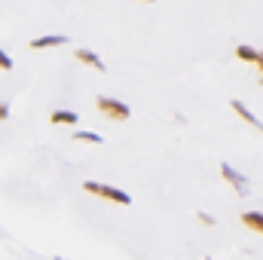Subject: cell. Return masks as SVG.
Instances as JSON below:
<instances>
[{
	"label": "cell",
	"mask_w": 263,
	"mask_h": 260,
	"mask_svg": "<svg viewBox=\"0 0 263 260\" xmlns=\"http://www.w3.org/2000/svg\"><path fill=\"white\" fill-rule=\"evenodd\" d=\"M83 190L92 196H101V199H110V202H117V205H132V196L126 190H117V187H110V184H98V181H86L83 184Z\"/></svg>",
	"instance_id": "cell-1"
},
{
	"label": "cell",
	"mask_w": 263,
	"mask_h": 260,
	"mask_svg": "<svg viewBox=\"0 0 263 260\" xmlns=\"http://www.w3.org/2000/svg\"><path fill=\"white\" fill-rule=\"evenodd\" d=\"M95 107L107 117V120H114V123H123V120H129L132 110L123 104V101H117V98H107V95H98V101H95Z\"/></svg>",
	"instance_id": "cell-2"
},
{
	"label": "cell",
	"mask_w": 263,
	"mask_h": 260,
	"mask_svg": "<svg viewBox=\"0 0 263 260\" xmlns=\"http://www.w3.org/2000/svg\"><path fill=\"white\" fill-rule=\"evenodd\" d=\"M220 178H223V181H227V184H230L239 196L248 193V178H245V175H239L233 165H227V162H223V165H220Z\"/></svg>",
	"instance_id": "cell-3"
},
{
	"label": "cell",
	"mask_w": 263,
	"mask_h": 260,
	"mask_svg": "<svg viewBox=\"0 0 263 260\" xmlns=\"http://www.w3.org/2000/svg\"><path fill=\"white\" fill-rule=\"evenodd\" d=\"M230 107H233V110H236V114H239L248 126H254L257 132H263V123L254 117V114H251V110H248V107H245V101H239V98H236V101H230Z\"/></svg>",
	"instance_id": "cell-4"
},
{
	"label": "cell",
	"mask_w": 263,
	"mask_h": 260,
	"mask_svg": "<svg viewBox=\"0 0 263 260\" xmlns=\"http://www.w3.org/2000/svg\"><path fill=\"white\" fill-rule=\"evenodd\" d=\"M65 43H67L65 34H46V37L31 40V49H49V46H65Z\"/></svg>",
	"instance_id": "cell-5"
},
{
	"label": "cell",
	"mask_w": 263,
	"mask_h": 260,
	"mask_svg": "<svg viewBox=\"0 0 263 260\" xmlns=\"http://www.w3.org/2000/svg\"><path fill=\"white\" fill-rule=\"evenodd\" d=\"M73 59H77V62H83V65H89V67H95V70H101V73H104V62H101V59H98V55H95L92 49H77V52H73Z\"/></svg>",
	"instance_id": "cell-6"
},
{
	"label": "cell",
	"mask_w": 263,
	"mask_h": 260,
	"mask_svg": "<svg viewBox=\"0 0 263 260\" xmlns=\"http://www.w3.org/2000/svg\"><path fill=\"white\" fill-rule=\"evenodd\" d=\"M236 59L251 62V65H263V52L260 49H251V46H236Z\"/></svg>",
	"instance_id": "cell-7"
},
{
	"label": "cell",
	"mask_w": 263,
	"mask_h": 260,
	"mask_svg": "<svg viewBox=\"0 0 263 260\" xmlns=\"http://www.w3.org/2000/svg\"><path fill=\"white\" fill-rule=\"evenodd\" d=\"M242 224L248 227V230H257L263 236V214H257V211H245L242 214Z\"/></svg>",
	"instance_id": "cell-8"
},
{
	"label": "cell",
	"mask_w": 263,
	"mask_h": 260,
	"mask_svg": "<svg viewBox=\"0 0 263 260\" xmlns=\"http://www.w3.org/2000/svg\"><path fill=\"white\" fill-rule=\"evenodd\" d=\"M52 123L55 126H77V114L73 110H55L52 114Z\"/></svg>",
	"instance_id": "cell-9"
},
{
	"label": "cell",
	"mask_w": 263,
	"mask_h": 260,
	"mask_svg": "<svg viewBox=\"0 0 263 260\" xmlns=\"http://www.w3.org/2000/svg\"><path fill=\"white\" fill-rule=\"evenodd\" d=\"M73 138L86 141V144H101V135H95V132H73Z\"/></svg>",
	"instance_id": "cell-10"
},
{
	"label": "cell",
	"mask_w": 263,
	"mask_h": 260,
	"mask_svg": "<svg viewBox=\"0 0 263 260\" xmlns=\"http://www.w3.org/2000/svg\"><path fill=\"white\" fill-rule=\"evenodd\" d=\"M0 70H12V59H9L3 49H0Z\"/></svg>",
	"instance_id": "cell-11"
},
{
	"label": "cell",
	"mask_w": 263,
	"mask_h": 260,
	"mask_svg": "<svg viewBox=\"0 0 263 260\" xmlns=\"http://www.w3.org/2000/svg\"><path fill=\"white\" fill-rule=\"evenodd\" d=\"M199 224H205V227H214V217H211L208 211H199Z\"/></svg>",
	"instance_id": "cell-12"
},
{
	"label": "cell",
	"mask_w": 263,
	"mask_h": 260,
	"mask_svg": "<svg viewBox=\"0 0 263 260\" xmlns=\"http://www.w3.org/2000/svg\"><path fill=\"white\" fill-rule=\"evenodd\" d=\"M6 117H9V107H6V104H0V120H6Z\"/></svg>",
	"instance_id": "cell-13"
},
{
	"label": "cell",
	"mask_w": 263,
	"mask_h": 260,
	"mask_svg": "<svg viewBox=\"0 0 263 260\" xmlns=\"http://www.w3.org/2000/svg\"><path fill=\"white\" fill-rule=\"evenodd\" d=\"M55 260H67V257H55Z\"/></svg>",
	"instance_id": "cell-14"
},
{
	"label": "cell",
	"mask_w": 263,
	"mask_h": 260,
	"mask_svg": "<svg viewBox=\"0 0 263 260\" xmlns=\"http://www.w3.org/2000/svg\"><path fill=\"white\" fill-rule=\"evenodd\" d=\"M257 67H260V73H263V65H257Z\"/></svg>",
	"instance_id": "cell-15"
},
{
	"label": "cell",
	"mask_w": 263,
	"mask_h": 260,
	"mask_svg": "<svg viewBox=\"0 0 263 260\" xmlns=\"http://www.w3.org/2000/svg\"><path fill=\"white\" fill-rule=\"evenodd\" d=\"M144 3H153V0H144Z\"/></svg>",
	"instance_id": "cell-16"
}]
</instances>
